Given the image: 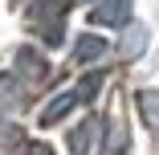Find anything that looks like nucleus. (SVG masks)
I'll use <instances>...</instances> for the list:
<instances>
[{
	"label": "nucleus",
	"instance_id": "nucleus-11",
	"mask_svg": "<svg viewBox=\"0 0 159 155\" xmlns=\"http://www.w3.org/2000/svg\"><path fill=\"white\" fill-rule=\"evenodd\" d=\"M0 143H4V147H16V143H20V131L8 127V122H0Z\"/></svg>",
	"mask_w": 159,
	"mask_h": 155
},
{
	"label": "nucleus",
	"instance_id": "nucleus-8",
	"mask_svg": "<svg viewBox=\"0 0 159 155\" xmlns=\"http://www.w3.org/2000/svg\"><path fill=\"white\" fill-rule=\"evenodd\" d=\"M102 53H106V37H94V33L78 37V45H74V61H98Z\"/></svg>",
	"mask_w": 159,
	"mask_h": 155
},
{
	"label": "nucleus",
	"instance_id": "nucleus-5",
	"mask_svg": "<svg viewBox=\"0 0 159 155\" xmlns=\"http://www.w3.org/2000/svg\"><path fill=\"white\" fill-rule=\"evenodd\" d=\"M94 25H102V29H118L131 21V0H98V8L90 12Z\"/></svg>",
	"mask_w": 159,
	"mask_h": 155
},
{
	"label": "nucleus",
	"instance_id": "nucleus-12",
	"mask_svg": "<svg viewBox=\"0 0 159 155\" xmlns=\"http://www.w3.org/2000/svg\"><path fill=\"white\" fill-rule=\"evenodd\" d=\"M90 4H98V0H90Z\"/></svg>",
	"mask_w": 159,
	"mask_h": 155
},
{
	"label": "nucleus",
	"instance_id": "nucleus-1",
	"mask_svg": "<svg viewBox=\"0 0 159 155\" xmlns=\"http://www.w3.org/2000/svg\"><path fill=\"white\" fill-rule=\"evenodd\" d=\"M66 12H70V0H33L29 4V25L37 29V37L45 45H61L66 41V29H61Z\"/></svg>",
	"mask_w": 159,
	"mask_h": 155
},
{
	"label": "nucleus",
	"instance_id": "nucleus-4",
	"mask_svg": "<svg viewBox=\"0 0 159 155\" xmlns=\"http://www.w3.org/2000/svg\"><path fill=\"white\" fill-rule=\"evenodd\" d=\"M16 74L29 82V86H41L49 78V61L37 53V49H16Z\"/></svg>",
	"mask_w": 159,
	"mask_h": 155
},
{
	"label": "nucleus",
	"instance_id": "nucleus-3",
	"mask_svg": "<svg viewBox=\"0 0 159 155\" xmlns=\"http://www.w3.org/2000/svg\"><path fill=\"white\" fill-rule=\"evenodd\" d=\"M74 106H82V94H78V86H70V90H57V94L49 98V106L41 110V127H53V122H61Z\"/></svg>",
	"mask_w": 159,
	"mask_h": 155
},
{
	"label": "nucleus",
	"instance_id": "nucleus-6",
	"mask_svg": "<svg viewBox=\"0 0 159 155\" xmlns=\"http://www.w3.org/2000/svg\"><path fill=\"white\" fill-rule=\"evenodd\" d=\"M25 78L20 74H0V114H16L25 106Z\"/></svg>",
	"mask_w": 159,
	"mask_h": 155
},
{
	"label": "nucleus",
	"instance_id": "nucleus-9",
	"mask_svg": "<svg viewBox=\"0 0 159 155\" xmlns=\"http://www.w3.org/2000/svg\"><path fill=\"white\" fill-rule=\"evenodd\" d=\"M143 49H147V29H143V25L126 29V37H122V57H126V61H131V57H143Z\"/></svg>",
	"mask_w": 159,
	"mask_h": 155
},
{
	"label": "nucleus",
	"instance_id": "nucleus-10",
	"mask_svg": "<svg viewBox=\"0 0 159 155\" xmlns=\"http://www.w3.org/2000/svg\"><path fill=\"white\" fill-rule=\"evenodd\" d=\"M102 78H106L102 70H90V74H86V78L78 82V94H82V102H90V98H94V94L102 90Z\"/></svg>",
	"mask_w": 159,
	"mask_h": 155
},
{
	"label": "nucleus",
	"instance_id": "nucleus-7",
	"mask_svg": "<svg viewBox=\"0 0 159 155\" xmlns=\"http://www.w3.org/2000/svg\"><path fill=\"white\" fill-rule=\"evenodd\" d=\"M135 106H139V118H143V127L159 135V90H139Z\"/></svg>",
	"mask_w": 159,
	"mask_h": 155
},
{
	"label": "nucleus",
	"instance_id": "nucleus-2",
	"mask_svg": "<svg viewBox=\"0 0 159 155\" xmlns=\"http://www.w3.org/2000/svg\"><path fill=\"white\" fill-rule=\"evenodd\" d=\"M102 135H106V122H102L98 114H90L86 122H78V127L70 131L66 143H70V151H102V147H106Z\"/></svg>",
	"mask_w": 159,
	"mask_h": 155
}]
</instances>
